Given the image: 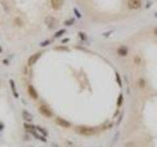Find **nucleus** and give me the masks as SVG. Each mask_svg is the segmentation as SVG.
Returning <instances> with one entry per match:
<instances>
[{"instance_id":"6","label":"nucleus","mask_w":157,"mask_h":147,"mask_svg":"<svg viewBox=\"0 0 157 147\" xmlns=\"http://www.w3.org/2000/svg\"><path fill=\"white\" fill-rule=\"evenodd\" d=\"M55 123L58 125V126H60V127H62V128H70L71 127V123L69 122V121L65 120V119H62V118H56L55 119Z\"/></svg>"},{"instance_id":"28","label":"nucleus","mask_w":157,"mask_h":147,"mask_svg":"<svg viewBox=\"0 0 157 147\" xmlns=\"http://www.w3.org/2000/svg\"><path fill=\"white\" fill-rule=\"evenodd\" d=\"M1 52H2V47L0 46V53H1Z\"/></svg>"},{"instance_id":"11","label":"nucleus","mask_w":157,"mask_h":147,"mask_svg":"<svg viewBox=\"0 0 157 147\" xmlns=\"http://www.w3.org/2000/svg\"><path fill=\"white\" fill-rule=\"evenodd\" d=\"M22 115H23V119H24V121H26V122H32V119H34L32 115L28 111H26V110H23Z\"/></svg>"},{"instance_id":"9","label":"nucleus","mask_w":157,"mask_h":147,"mask_svg":"<svg viewBox=\"0 0 157 147\" xmlns=\"http://www.w3.org/2000/svg\"><path fill=\"white\" fill-rule=\"evenodd\" d=\"M64 0H51V6L54 10H59L63 6Z\"/></svg>"},{"instance_id":"12","label":"nucleus","mask_w":157,"mask_h":147,"mask_svg":"<svg viewBox=\"0 0 157 147\" xmlns=\"http://www.w3.org/2000/svg\"><path fill=\"white\" fill-rule=\"evenodd\" d=\"M9 83H10V86H11V89H12V93H13L14 97L15 98H19V93L17 92V89H16V84H15V81L14 80H9Z\"/></svg>"},{"instance_id":"25","label":"nucleus","mask_w":157,"mask_h":147,"mask_svg":"<svg viewBox=\"0 0 157 147\" xmlns=\"http://www.w3.org/2000/svg\"><path fill=\"white\" fill-rule=\"evenodd\" d=\"M3 129H4V126H3L2 124H0V131H2Z\"/></svg>"},{"instance_id":"3","label":"nucleus","mask_w":157,"mask_h":147,"mask_svg":"<svg viewBox=\"0 0 157 147\" xmlns=\"http://www.w3.org/2000/svg\"><path fill=\"white\" fill-rule=\"evenodd\" d=\"M128 7L132 10H136L142 7V0H128Z\"/></svg>"},{"instance_id":"21","label":"nucleus","mask_w":157,"mask_h":147,"mask_svg":"<svg viewBox=\"0 0 157 147\" xmlns=\"http://www.w3.org/2000/svg\"><path fill=\"white\" fill-rule=\"evenodd\" d=\"M74 12H75V14H76V16L78 17V18H82V14L78 12V10L77 9V8H74Z\"/></svg>"},{"instance_id":"29","label":"nucleus","mask_w":157,"mask_h":147,"mask_svg":"<svg viewBox=\"0 0 157 147\" xmlns=\"http://www.w3.org/2000/svg\"><path fill=\"white\" fill-rule=\"evenodd\" d=\"M155 17H156V18H157V12H156V13H155Z\"/></svg>"},{"instance_id":"16","label":"nucleus","mask_w":157,"mask_h":147,"mask_svg":"<svg viewBox=\"0 0 157 147\" xmlns=\"http://www.w3.org/2000/svg\"><path fill=\"white\" fill-rule=\"evenodd\" d=\"M74 23H75V20L74 19H70V20H68V21H65V26H71V25H74Z\"/></svg>"},{"instance_id":"8","label":"nucleus","mask_w":157,"mask_h":147,"mask_svg":"<svg viewBox=\"0 0 157 147\" xmlns=\"http://www.w3.org/2000/svg\"><path fill=\"white\" fill-rule=\"evenodd\" d=\"M129 53V49H128V47L127 46H125V45H122V46H120V47H118L117 49V54L119 56H127Z\"/></svg>"},{"instance_id":"15","label":"nucleus","mask_w":157,"mask_h":147,"mask_svg":"<svg viewBox=\"0 0 157 147\" xmlns=\"http://www.w3.org/2000/svg\"><path fill=\"white\" fill-rule=\"evenodd\" d=\"M65 32H66V29H64V28H63V29H60V30H58V31L54 34V37H60V36L63 35Z\"/></svg>"},{"instance_id":"20","label":"nucleus","mask_w":157,"mask_h":147,"mask_svg":"<svg viewBox=\"0 0 157 147\" xmlns=\"http://www.w3.org/2000/svg\"><path fill=\"white\" fill-rule=\"evenodd\" d=\"M140 87H145V80L144 79H140Z\"/></svg>"},{"instance_id":"1","label":"nucleus","mask_w":157,"mask_h":147,"mask_svg":"<svg viewBox=\"0 0 157 147\" xmlns=\"http://www.w3.org/2000/svg\"><path fill=\"white\" fill-rule=\"evenodd\" d=\"M76 132L78 134L84 135V136H90L96 133V129L92 127H86V126H80L76 128Z\"/></svg>"},{"instance_id":"13","label":"nucleus","mask_w":157,"mask_h":147,"mask_svg":"<svg viewBox=\"0 0 157 147\" xmlns=\"http://www.w3.org/2000/svg\"><path fill=\"white\" fill-rule=\"evenodd\" d=\"M36 131H38V132L40 134H42L43 136H46V135L48 134V133H47V132H46L44 129L40 128V127H38H38H36Z\"/></svg>"},{"instance_id":"19","label":"nucleus","mask_w":157,"mask_h":147,"mask_svg":"<svg viewBox=\"0 0 157 147\" xmlns=\"http://www.w3.org/2000/svg\"><path fill=\"white\" fill-rule=\"evenodd\" d=\"M50 43V40H44V41H42L41 43H40V46H42V47H44V46H46V45H48Z\"/></svg>"},{"instance_id":"18","label":"nucleus","mask_w":157,"mask_h":147,"mask_svg":"<svg viewBox=\"0 0 157 147\" xmlns=\"http://www.w3.org/2000/svg\"><path fill=\"white\" fill-rule=\"evenodd\" d=\"M15 24L18 25V26H22V25H23V22H22V20H21L20 18H16V19H15Z\"/></svg>"},{"instance_id":"14","label":"nucleus","mask_w":157,"mask_h":147,"mask_svg":"<svg viewBox=\"0 0 157 147\" xmlns=\"http://www.w3.org/2000/svg\"><path fill=\"white\" fill-rule=\"evenodd\" d=\"M24 127H25V129H26L28 132L36 130V126H34L32 124H28V123H26V124H24Z\"/></svg>"},{"instance_id":"26","label":"nucleus","mask_w":157,"mask_h":147,"mask_svg":"<svg viewBox=\"0 0 157 147\" xmlns=\"http://www.w3.org/2000/svg\"><path fill=\"white\" fill-rule=\"evenodd\" d=\"M154 34H155V35L157 36V27H155V29H154Z\"/></svg>"},{"instance_id":"2","label":"nucleus","mask_w":157,"mask_h":147,"mask_svg":"<svg viewBox=\"0 0 157 147\" xmlns=\"http://www.w3.org/2000/svg\"><path fill=\"white\" fill-rule=\"evenodd\" d=\"M38 112L45 118H51L53 116L52 111L47 107L46 105H40L38 107Z\"/></svg>"},{"instance_id":"23","label":"nucleus","mask_w":157,"mask_h":147,"mask_svg":"<svg viewBox=\"0 0 157 147\" xmlns=\"http://www.w3.org/2000/svg\"><path fill=\"white\" fill-rule=\"evenodd\" d=\"M55 50H69L68 47H55Z\"/></svg>"},{"instance_id":"7","label":"nucleus","mask_w":157,"mask_h":147,"mask_svg":"<svg viewBox=\"0 0 157 147\" xmlns=\"http://www.w3.org/2000/svg\"><path fill=\"white\" fill-rule=\"evenodd\" d=\"M28 93L30 95V97L32 98V99H34V100H36L38 98V91L36 90V88L32 85V84H30L28 86Z\"/></svg>"},{"instance_id":"17","label":"nucleus","mask_w":157,"mask_h":147,"mask_svg":"<svg viewBox=\"0 0 157 147\" xmlns=\"http://www.w3.org/2000/svg\"><path fill=\"white\" fill-rule=\"evenodd\" d=\"M125 147H136V144L134 142H132V141H129V142H127L125 144Z\"/></svg>"},{"instance_id":"24","label":"nucleus","mask_w":157,"mask_h":147,"mask_svg":"<svg viewBox=\"0 0 157 147\" xmlns=\"http://www.w3.org/2000/svg\"><path fill=\"white\" fill-rule=\"evenodd\" d=\"M3 64H5V65H8V64H9V60H7V59L3 60Z\"/></svg>"},{"instance_id":"22","label":"nucleus","mask_w":157,"mask_h":147,"mask_svg":"<svg viewBox=\"0 0 157 147\" xmlns=\"http://www.w3.org/2000/svg\"><path fill=\"white\" fill-rule=\"evenodd\" d=\"M78 35L80 36V38H82V40H86V34H84V32H78Z\"/></svg>"},{"instance_id":"27","label":"nucleus","mask_w":157,"mask_h":147,"mask_svg":"<svg viewBox=\"0 0 157 147\" xmlns=\"http://www.w3.org/2000/svg\"><path fill=\"white\" fill-rule=\"evenodd\" d=\"M67 41H69V39H63L62 40V42H63V43H65V42H67Z\"/></svg>"},{"instance_id":"4","label":"nucleus","mask_w":157,"mask_h":147,"mask_svg":"<svg viewBox=\"0 0 157 147\" xmlns=\"http://www.w3.org/2000/svg\"><path fill=\"white\" fill-rule=\"evenodd\" d=\"M44 22H45V24H46V26L49 27V28H54V27L57 26V20L55 19V18H53L52 16H48V17H46L45 18V20H44Z\"/></svg>"},{"instance_id":"10","label":"nucleus","mask_w":157,"mask_h":147,"mask_svg":"<svg viewBox=\"0 0 157 147\" xmlns=\"http://www.w3.org/2000/svg\"><path fill=\"white\" fill-rule=\"evenodd\" d=\"M28 133L30 134H32L36 139H38L40 141H42V142H46V139H45V136H43L42 134H38L36 132V130H32V131H28Z\"/></svg>"},{"instance_id":"5","label":"nucleus","mask_w":157,"mask_h":147,"mask_svg":"<svg viewBox=\"0 0 157 147\" xmlns=\"http://www.w3.org/2000/svg\"><path fill=\"white\" fill-rule=\"evenodd\" d=\"M41 55H42V52H36V53H34V55H32V56L28 58V65L30 67L32 66V65H34V64L36 63V61L40 58Z\"/></svg>"}]
</instances>
